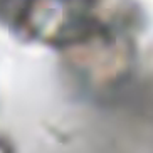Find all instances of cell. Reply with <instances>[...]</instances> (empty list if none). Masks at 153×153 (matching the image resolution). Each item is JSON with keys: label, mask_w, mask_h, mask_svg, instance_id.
<instances>
[{"label": "cell", "mask_w": 153, "mask_h": 153, "mask_svg": "<svg viewBox=\"0 0 153 153\" xmlns=\"http://www.w3.org/2000/svg\"><path fill=\"white\" fill-rule=\"evenodd\" d=\"M130 0H0V24L17 39L62 54L111 32L133 29Z\"/></svg>", "instance_id": "obj_1"}, {"label": "cell", "mask_w": 153, "mask_h": 153, "mask_svg": "<svg viewBox=\"0 0 153 153\" xmlns=\"http://www.w3.org/2000/svg\"><path fill=\"white\" fill-rule=\"evenodd\" d=\"M0 153H14L12 145H10L5 138H2V136H0Z\"/></svg>", "instance_id": "obj_2"}]
</instances>
